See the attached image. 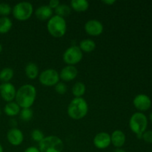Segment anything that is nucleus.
Segmentation results:
<instances>
[{
    "label": "nucleus",
    "mask_w": 152,
    "mask_h": 152,
    "mask_svg": "<svg viewBox=\"0 0 152 152\" xmlns=\"http://www.w3.org/2000/svg\"><path fill=\"white\" fill-rule=\"evenodd\" d=\"M37 96V90L32 85H24L17 90L16 94V103L22 108H30L34 103Z\"/></svg>",
    "instance_id": "1"
},
{
    "label": "nucleus",
    "mask_w": 152,
    "mask_h": 152,
    "mask_svg": "<svg viewBox=\"0 0 152 152\" xmlns=\"http://www.w3.org/2000/svg\"><path fill=\"white\" fill-rule=\"evenodd\" d=\"M88 111V105L83 97H75L68 107V114L73 120H81L84 118Z\"/></svg>",
    "instance_id": "2"
},
{
    "label": "nucleus",
    "mask_w": 152,
    "mask_h": 152,
    "mask_svg": "<svg viewBox=\"0 0 152 152\" xmlns=\"http://www.w3.org/2000/svg\"><path fill=\"white\" fill-rule=\"evenodd\" d=\"M148 119L146 116L140 112L134 113L129 120V127L137 138L142 139V134L146 131Z\"/></svg>",
    "instance_id": "3"
},
{
    "label": "nucleus",
    "mask_w": 152,
    "mask_h": 152,
    "mask_svg": "<svg viewBox=\"0 0 152 152\" xmlns=\"http://www.w3.org/2000/svg\"><path fill=\"white\" fill-rule=\"evenodd\" d=\"M48 31L52 37L60 38L65 34L67 25L65 19L59 16H53L48 22Z\"/></svg>",
    "instance_id": "4"
},
{
    "label": "nucleus",
    "mask_w": 152,
    "mask_h": 152,
    "mask_svg": "<svg viewBox=\"0 0 152 152\" xmlns=\"http://www.w3.org/2000/svg\"><path fill=\"white\" fill-rule=\"evenodd\" d=\"M63 148V142L56 136L46 137L39 142L40 152H62Z\"/></svg>",
    "instance_id": "5"
},
{
    "label": "nucleus",
    "mask_w": 152,
    "mask_h": 152,
    "mask_svg": "<svg viewBox=\"0 0 152 152\" xmlns=\"http://www.w3.org/2000/svg\"><path fill=\"white\" fill-rule=\"evenodd\" d=\"M33 14V6L28 1H22L16 4L13 9V15L15 19L19 21H25Z\"/></svg>",
    "instance_id": "6"
},
{
    "label": "nucleus",
    "mask_w": 152,
    "mask_h": 152,
    "mask_svg": "<svg viewBox=\"0 0 152 152\" xmlns=\"http://www.w3.org/2000/svg\"><path fill=\"white\" fill-rule=\"evenodd\" d=\"M83 59V52L78 46L68 48L63 54L64 62L68 65H74L80 62Z\"/></svg>",
    "instance_id": "7"
},
{
    "label": "nucleus",
    "mask_w": 152,
    "mask_h": 152,
    "mask_svg": "<svg viewBox=\"0 0 152 152\" xmlns=\"http://www.w3.org/2000/svg\"><path fill=\"white\" fill-rule=\"evenodd\" d=\"M40 83L45 86H56L59 80V74L54 69H47L43 71L39 77Z\"/></svg>",
    "instance_id": "8"
},
{
    "label": "nucleus",
    "mask_w": 152,
    "mask_h": 152,
    "mask_svg": "<svg viewBox=\"0 0 152 152\" xmlns=\"http://www.w3.org/2000/svg\"><path fill=\"white\" fill-rule=\"evenodd\" d=\"M16 94V88L11 83H4L0 85V95L6 102H12L15 99Z\"/></svg>",
    "instance_id": "9"
},
{
    "label": "nucleus",
    "mask_w": 152,
    "mask_h": 152,
    "mask_svg": "<svg viewBox=\"0 0 152 152\" xmlns=\"http://www.w3.org/2000/svg\"><path fill=\"white\" fill-rule=\"evenodd\" d=\"M135 108L140 111H145L151 106V100L148 96L143 94L137 95L133 100Z\"/></svg>",
    "instance_id": "10"
},
{
    "label": "nucleus",
    "mask_w": 152,
    "mask_h": 152,
    "mask_svg": "<svg viewBox=\"0 0 152 152\" xmlns=\"http://www.w3.org/2000/svg\"><path fill=\"white\" fill-rule=\"evenodd\" d=\"M85 30L88 35L97 37L103 31V25L99 21L92 19L86 22L85 25Z\"/></svg>",
    "instance_id": "11"
},
{
    "label": "nucleus",
    "mask_w": 152,
    "mask_h": 152,
    "mask_svg": "<svg viewBox=\"0 0 152 152\" xmlns=\"http://www.w3.org/2000/svg\"><path fill=\"white\" fill-rule=\"evenodd\" d=\"M111 143V135L105 132H100L94 138V144L96 148L99 149L108 148Z\"/></svg>",
    "instance_id": "12"
},
{
    "label": "nucleus",
    "mask_w": 152,
    "mask_h": 152,
    "mask_svg": "<svg viewBox=\"0 0 152 152\" xmlns=\"http://www.w3.org/2000/svg\"><path fill=\"white\" fill-rule=\"evenodd\" d=\"M7 138L8 142L11 145L17 146L22 142L24 140V136L21 130L14 128L8 131L7 134Z\"/></svg>",
    "instance_id": "13"
},
{
    "label": "nucleus",
    "mask_w": 152,
    "mask_h": 152,
    "mask_svg": "<svg viewBox=\"0 0 152 152\" xmlns=\"http://www.w3.org/2000/svg\"><path fill=\"white\" fill-rule=\"evenodd\" d=\"M78 71L74 65H67L61 71L59 77L65 82H69L77 77Z\"/></svg>",
    "instance_id": "14"
},
{
    "label": "nucleus",
    "mask_w": 152,
    "mask_h": 152,
    "mask_svg": "<svg viewBox=\"0 0 152 152\" xmlns=\"http://www.w3.org/2000/svg\"><path fill=\"white\" fill-rule=\"evenodd\" d=\"M111 143L117 148H120L123 146L126 142V135L122 131L116 130L111 136Z\"/></svg>",
    "instance_id": "15"
},
{
    "label": "nucleus",
    "mask_w": 152,
    "mask_h": 152,
    "mask_svg": "<svg viewBox=\"0 0 152 152\" xmlns=\"http://www.w3.org/2000/svg\"><path fill=\"white\" fill-rule=\"evenodd\" d=\"M53 11L52 9L48 5H42L37 9L35 12V15L37 17V19L40 20H48L51 18Z\"/></svg>",
    "instance_id": "16"
},
{
    "label": "nucleus",
    "mask_w": 152,
    "mask_h": 152,
    "mask_svg": "<svg viewBox=\"0 0 152 152\" xmlns=\"http://www.w3.org/2000/svg\"><path fill=\"white\" fill-rule=\"evenodd\" d=\"M4 111L7 116L14 117V116L19 114V112H20V107L19 106V105L16 102H7L5 105V106H4Z\"/></svg>",
    "instance_id": "17"
},
{
    "label": "nucleus",
    "mask_w": 152,
    "mask_h": 152,
    "mask_svg": "<svg viewBox=\"0 0 152 152\" xmlns=\"http://www.w3.org/2000/svg\"><path fill=\"white\" fill-rule=\"evenodd\" d=\"M25 74L31 80H34L39 75V68L34 62H29L25 67Z\"/></svg>",
    "instance_id": "18"
},
{
    "label": "nucleus",
    "mask_w": 152,
    "mask_h": 152,
    "mask_svg": "<svg viewBox=\"0 0 152 152\" xmlns=\"http://www.w3.org/2000/svg\"><path fill=\"white\" fill-rule=\"evenodd\" d=\"M71 6L75 11L80 13L87 10L89 4L86 0H72L71 1Z\"/></svg>",
    "instance_id": "19"
},
{
    "label": "nucleus",
    "mask_w": 152,
    "mask_h": 152,
    "mask_svg": "<svg viewBox=\"0 0 152 152\" xmlns=\"http://www.w3.org/2000/svg\"><path fill=\"white\" fill-rule=\"evenodd\" d=\"M79 48H80L82 51L90 53V52H92L94 50L95 48H96V44H95L93 40L86 39L80 42V47Z\"/></svg>",
    "instance_id": "20"
},
{
    "label": "nucleus",
    "mask_w": 152,
    "mask_h": 152,
    "mask_svg": "<svg viewBox=\"0 0 152 152\" xmlns=\"http://www.w3.org/2000/svg\"><path fill=\"white\" fill-rule=\"evenodd\" d=\"M12 28V22L7 16L0 18V34H6Z\"/></svg>",
    "instance_id": "21"
},
{
    "label": "nucleus",
    "mask_w": 152,
    "mask_h": 152,
    "mask_svg": "<svg viewBox=\"0 0 152 152\" xmlns=\"http://www.w3.org/2000/svg\"><path fill=\"white\" fill-rule=\"evenodd\" d=\"M13 71L11 68H3V69L0 71V80H1L3 83H9V81L13 78Z\"/></svg>",
    "instance_id": "22"
},
{
    "label": "nucleus",
    "mask_w": 152,
    "mask_h": 152,
    "mask_svg": "<svg viewBox=\"0 0 152 152\" xmlns=\"http://www.w3.org/2000/svg\"><path fill=\"white\" fill-rule=\"evenodd\" d=\"M86 92V86L83 83H75L72 88V93L75 97H82Z\"/></svg>",
    "instance_id": "23"
},
{
    "label": "nucleus",
    "mask_w": 152,
    "mask_h": 152,
    "mask_svg": "<svg viewBox=\"0 0 152 152\" xmlns=\"http://www.w3.org/2000/svg\"><path fill=\"white\" fill-rule=\"evenodd\" d=\"M55 12L56 13V16H59L60 17H65L71 14V7L68 5V4H59L56 9H55Z\"/></svg>",
    "instance_id": "24"
},
{
    "label": "nucleus",
    "mask_w": 152,
    "mask_h": 152,
    "mask_svg": "<svg viewBox=\"0 0 152 152\" xmlns=\"http://www.w3.org/2000/svg\"><path fill=\"white\" fill-rule=\"evenodd\" d=\"M19 114H20L21 119L24 121H30L34 116V113L31 108H22Z\"/></svg>",
    "instance_id": "25"
},
{
    "label": "nucleus",
    "mask_w": 152,
    "mask_h": 152,
    "mask_svg": "<svg viewBox=\"0 0 152 152\" xmlns=\"http://www.w3.org/2000/svg\"><path fill=\"white\" fill-rule=\"evenodd\" d=\"M31 137H32V139L34 140L36 142H41L43 139L45 138L44 134L42 133V131H40L39 129H34V131L31 133Z\"/></svg>",
    "instance_id": "26"
},
{
    "label": "nucleus",
    "mask_w": 152,
    "mask_h": 152,
    "mask_svg": "<svg viewBox=\"0 0 152 152\" xmlns=\"http://www.w3.org/2000/svg\"><path fill=\"white\" fill-rule=\"evenodd\" d=\"M11 12V7L7 3L0 4V15L3 16H7Z\"/></svg>",
    "instance_id": "27"
},
{
    "label": "nucleus",
    "mask_w": 152,
    "mask_h": 152,
    "mask_svg": "<svg viewBox=\"0 0 152 152\" xmlns=\"http://www.w3.org/2000/svg\"><path fill=\"white\" fill-rule=\"evenodd\" d=\"M67 86L65 83H58L55 86V90H56V93L59 94H64L66 93L67 91Z\"/></svg>",
    "instance_id": "28"
},
{
    "label": "nucleus",
    "mask_w": 152,
    "mask_h": 152,
    "mask_svg": "<svg viewBox=\"0 0 152 152\" xmlns=\"http://www.w3.org/2000/svg\"><path fill=\"white\" fill-rule=\"evenodd\" d=\"M142 139L147 143H152V131H145L142 134Z\"/></svg>",
    "instance_id": "29"
},
{
    "label": "nucleus",
    "mask_w": 152,
    "mask_h": 152,
    "mask_svg": "<svg viewBox=\"0 0 152 152\" xmlns=\"http://www.w3.org/2000/svg\"><path fill=\"white\" fill-rule=\"evenodd\" d=\"M59 1L58 0H50V2H49V7L51 9H56L58 6L59 5Z\"/></svg>",
    "instance_id": "30"
},
{
    "label": "nucleus",
    "mask_w": 152,
    "mask_h": 152,
    "mask_svg": "<svg viewBox=\"0 0 152 152\" xmlns=\"http://www.w3.org/2000/svg\"><path fill=\"white\" fill-rule=\"evenodd\" d=\"M24 152H40L39 148H36V147H29V148H27Z\"/></svg>",
    "instance_id": "31"
},
{
    "label": "nucleus",
    "mask_w": 152,
    "mask_h": 152,
    "mask_svg": "<svg viewBox=\"0 0 152 152\" xmlns=\"http://www.w3.org/2000/svg\"><path fill=\"white\" fill-rule=\"evenodd\" d=\"M102 2L105 4H109V5H112L113 4L115 3V1L114 0H110V1H103Z\"/></svg>",
    "instance_id": "32"
},
{
    "label": "nucleus",
    "mask_w": 152,
    "mask_h": 152,
    "mask_svg": "<svg viewBox=\"0 0 152 152\" xmlns=\"http://www.w3.org/2000/svg\"><path fill=\"white\" fill-rule=\"evenodd\" d=\"M114 152H126L125 150L122 149V148H117V149L114 151Z\"/></svg>",
    "instance_id": "33"
},
{
    "label": "nucleus",
    "mask_w": 152,
    "mask_h": 152,
    "mask_svg": "<svg viewBox=\"0 0 152 152\" xmlns=\"http://www.w3.org/2000/svg\"><path fill=\"white\" fill-rule=\"evenodd\" d=\"M149 118H150V120H151V122L152 123V112L149 115Z\"/></svg>",
    "instance_id": "34"
},
{
    "label": "nucleus",
    "mask_w": 152,
    "mask_h": 152,
    "mask_svg": "<svg viewBox=\"0 0 152 152\" xmlns=\"http://www.w3.org/2000/svg\"><path fill=\"white\" fill-rule=\"evenodd\" d=\"M0 152H3V148L1 144H0Z\"/></svg>",
    "instance_id": "35"
},
{
    "label": "nucleus",
    "mask_w": 152,
    "mask_h": 152,
    "mask_svg": "<svg viewBox=\"0 0 152 152\" xmlns=\"http://www.w3.org/2000/svg\"><path fill=\"white\" fill-rule=\"evenodd\" d=\"M1 50H2V46H1V43H0V53L1 52Z\"/></svg>",
    "instance_id": "36"
},
{
    "label": "nucleus",
    "mask_w": 152,
    "mask_h": 152,
    "mask_svg": "<svg viewBox=\"0 0 152 152\" xmlns=\"http://www.w3.org/2000/svg\"><path fill=\"white\" fill-rule=\"evenodd\" d=\"M0 114H1V109H0Z\"/></svg>",
    "instance_id": "37"
}]
</instances>
